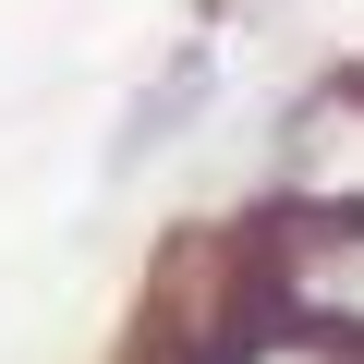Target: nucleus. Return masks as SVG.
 Listing matches in <instances>:
<instances>
[{
	"label": "nucleus",
	"mask_w": 364,
	"mask_h": 364,
	"mask_svg": "<svg viewBox=\"0 0 364 364\" xmlns=\"http://www.w3.org/2000/svg\"><path fill=\"white\" fill-rule=\"evenodd\" d=\"M207 85H219V73H207V49H182V61H170V73H158V85H146V97L122 109V134H109V170H146V158H158L170 134H195Z\"/></svg>",
	"instance_id": "1"
},
{
	"label": "nucleus",
	"mask_w": 364,
	"mask_h": 364,
	"mask_svg": "<svg viewBox=\"0 0 364 364\" xmlns=\"http://www.w3.org/2000/svg\"><path fill=\"white\" fill-rule=\"evenodd\" d=\"M291 291L316 304V328H364V231H316L291 255Z\"/></svg>",
	"instance_id": "2"
},
{
	"label": "nucleus",
	"mask_w": 364,
	"mask_h": 364,
	"mask_svg": "<svg viewBox=\"0 0 364 364\" xmlns=\"http://www.w3.org/2000/svg\"><path fill=\"white\" fill-rule=\"evenodd\" d=\"M291 364H328V352H291Z\"/></svg>",
	"instance_id": "3"
}]
</instances>
